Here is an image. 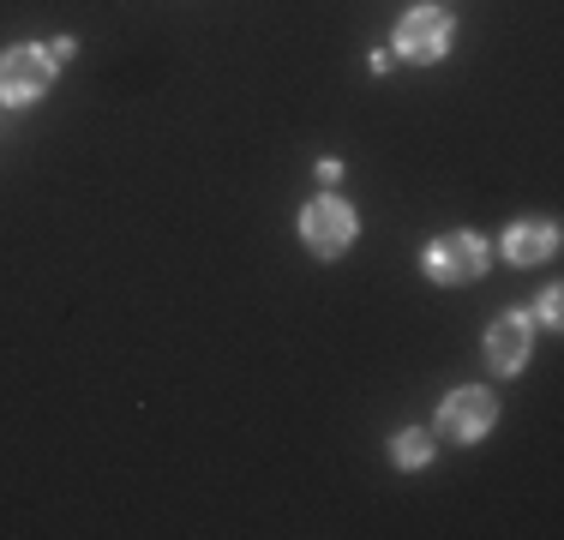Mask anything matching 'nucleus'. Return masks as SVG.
I'll return each instance as SVG.
<instances>
[{
	"instance_id": "obj_3",
	"label": "nucleus",
	"mask_w": 564,
	"mask_h": 540,
	"mask_svg": "<svg viewBox=\"0 0 564 540\" xmlns=\"http://www.w3.org/2000/svg\"><path fill=\"white\" fill-rule=\"evenodd\" d=\"M487 270V247H480L475 235H445L426 247V277L433 282H468Z\"/></svg>"
},
{
	"instance_id": "obj_1",
	"label": "nucleus",
	"mask_w": 564,
	"mask_h": 540,
	"mask_svg": "<svg viewBox=\"0 0 564 540\" xmlns=\"http://www.w3.org/2000/svg\"><path fill=\"white\" fill-rule=\"evenodd\" d=\"M301 240L318 259H337V252H348V240H355V210L343 198H313L301 210Z\"/></svg>"
},
{
	"instance_id": "obj_7",
	"label": "nucleus",
	"mask_w": 564,
	"mask_h": 540,
	"mask_svg": "<svg viewBox=\"0 0 564 540\" xmlns=\"http://www.w3.org/2000/svg\"><path fill=\"white\" fill-rule=\"evenodd\" d=\"M553 240H558L553 223H517L505 235V259L510 264H534V259H546V252H553Z\"/></svg>"
},
{
	"instance_id": "obj_2",
	"label": "nucleus",
	"mask_w": 564,
	"mask_h": 540,
	"mask_svg": "<svg viewBox=\"0 0 564 540\" xmlns=\"http://www.w3.org/2000/svg\"><path fill=\"white\" fill-rule=\"evenodd\" d=\"M48 78H55V61H48L43 48H12L7 61H0V102L7 108L36 102L48 90Z\"/></svg>"
},
{
	"instance_id": "obj_8",
	"label": "nucleus",
	"mask_w": 564,
	"mask_h": 540,
	"mask_svg": "<svg viewBox=\"0 0 564 540\" xmlns=\"http://www.w3.org/2000/svg\"><path fill=\"white\" fill-rule=\"evenodd\" d=\"M426 456H433V444H426V432H402V439H397V463H402V468H421Z\"/></svg>"
},
{
	"instance_id": "obj_4",
	"label": "nucleus",
	"mask_w": 564,
	"mask_h": 540,
	"mask_svg": "<svg viewBox=\"0 0 564 540\" xmlns=\"http://www.w3.org/2000/svg\"><path fill=\"white\" fill-rule=\"evenodd\" d=\"M451 43V19L438 7H421V12H409V19L397 24V48L409 54V61H438Z\"/></svg>"
},
{
	"instance_id": "obj_6",
	"label": "nucleus",
	"mask_w": 564,
	"mask_h": 540,
	"mask_svg": "<svg viewBox=\"0 0 564 540\" xmlns=\"http://www.w3.org/2000/svg\"><path fill=\"white\" fill-rule=\"evenodd\" d=\"M529 336H534L529 318H522V313H505L499 324H492V336H487L492 367H499V372H517L522 360H529Z\"/></svg>"
},
{
	"instance_id": "obj_5",
	"label": "nucleus",
	"mask_w": 564,
	"mask_h": 540,
	"mask_svg": "<svg viewBox=\"0 0 564 540\" xmlns=\"http://www.w3.org/2000/svg\"><path fill=\"white\" fill-rule=\"evenodd\" d=\"M492 414H499V409H492L487 390H456V397H445V414H438V421H445L451 439L468 444V439H480V432L492 426Z\"/></svg>"
}]
</instances>
